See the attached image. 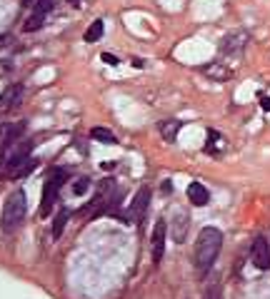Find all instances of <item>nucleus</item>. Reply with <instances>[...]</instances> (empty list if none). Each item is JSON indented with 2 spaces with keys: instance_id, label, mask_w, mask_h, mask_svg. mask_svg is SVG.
Instances as JSON below:
<instances>
[{
  "instance_id": "f257e3e1",
  "label": "nucleus",
  "mask_w": 270,
  "mask_h": 299,
  "mask_svg": "<svg viewBox=\"0 0 270 299\" xmlns=\"http://www.w3.org/2000/svg\"><path fill=\"white\" fill-rule=\"evenodd\" d=\"M220 249H223V232L218 227H203L195 240V252H193V264L198 274H208L213 269Z\"/></svg>"
},
{
  "instance_id": "f03ea898",
  "label": "nucleus",
  "mask_w": 270,
  "mask_h": 299,
  "mask_svg": "<svg viewBox=\"0 0 270 299\" xmlns=\"http://www.w3.org/2000/svg\"><path fill=\"white\" fill-rule=\"evenodd\" d=\"M25 212H28L25 192L23 189L10 192L5 205H3V215H0V229H3L5 234H15L18 227L23 224V220H25Z\"/></svg>"
},
{
  "instance_id": "7ed1b4c3",
  "label": "nucleus",
  "mask_w": 270,
  "mask_h": 299,
  "mask_svg": "<svg viewBox=\"0 0 270 299\" xmlns=\"http://www.w3.org/2000/svg\"><path fill=\"white\" fill-rule=\"evenodd\" d=\"M65 180H68V169H63V167L53 169V172L48 175V180L43 185V205H40V217H48L50 212H53L55 197H58V192H60V187H63Z\"/></svg>"
},
{
  "instance_id": "20e7f679",
  "label": "nucleus",
  "mask_w": 270,
  "mask_h": 299,
  "mask_svg": "<svg viewBox=\"0 0 270 299\" xmlns=\"http://www.w3.org/2000/svg\"><path fill=\"white\" fill-rule=\"evenodd\" d=\"M148 207H150V187H140L138 195H135V200H133V205H130V212L123 217V222H125V224H133V222L143 224Z\"/></svg>"
},
{
  "instance_id": "39448f33",
  "label": "nucleus",
  "mask_w": 270,
  "mask_h": 299,
  "mask_svg": "<svg viewBox=\"0 0 270 299\" xmlns=\"http://www.w3.org/2000/svg\"><path fill=\"white\" fill-rule=\"evenodd\" d=\"M250 262L258 269H270V242L265 237H255L250 244Z\"/></svg>"
},
{
  "instance_id": "423d86ee",
  "label": "nucleus",
  "mask_w": 270,
  "mask_h": 299,
  "mask_svg": "<svg viewBox=\"0 0 270 299\" xmlns=\"http://www.w3.org/2000/svg\"><path fill=\"white\" fill-rule=\"evenodd\" d=\"M165 237H168V224H165L163 220H158L155 227H153V234H150V249H153V262L155 264L163 260V254H165Z\"/></svg>"
},
{
  "instance_id": "0eeeda50",
  "label": "nucleus",
  "mask_w": 270,
  "mask_h": 299,
  "mask_svg": "<svg viewBox=\"0 0 270 299\" xmlns=\"http://www.w3.org/2000/svg\"><path fill=\"white\" fill-rule=\"evenodd\" d=\"M30 150H33V142H28V140L15 142V147L10 150V155H8V160H5V165H8V175H13L25 160H30Z\"/></svg>"
},
{
  "instance_id": "6e6552de",
  "label": "nucleus",
  "mask_w": 270,
  "mask_h": 299,
  "mask_svg": "<svg viewBox=\"0 0 270 299\" xmlns=\"http://www.w3.org/2000/svg\"><path fill=\"white\" fill-rule=\"evenodd\" d=\"M245 42H248V33H243V30L230 33L228 37H223V42H220V53H225V55L240 53V50L245 48Z\"/></svg>"
},
{
  "instance_id": "1a4fd4ad",
  "label": "nucleus",
  "mask_w": 270,
  "mask_h": 299,
  "mask_svg": "<svg viewBox=\"0 0 270 299\" xmlns=\"http://www.w3.org/2000/svg\"><path fill=\"white\" fill-rule=\"evenodd\" d=\"M188 212H183V209H175V215H173V240L180 244L185 242V234H188Z\"/></svg>"
},
{
  "instance_id": "9d476101",
  "label": "nucleus",
  "mask_w": 270,
  "mask_h": 299,
  "mask_svg": "<svg viewBox=\"0 0 270 299\" xmlns=\"http://www.w3.org/2000/svg\"><path fill=\"white\" fill-rule=\"evenodd\" d=\"M188 200L195 207H205L208 202H210V192H208L205 185H200V182H190L188 185Z\"/></svg>"
},
{
  "instance_id": "9b49d317",
  "label": "nucleus",
  "mask_w": 270,
  "mask_h": 299,
  "mask_svg": "<svg viewBox=\"0 0 270 299\" xmlns=\"http://www.w3.org/2000/svg\"><path fill=\"white\" fill-rule=\"evenodd\" d=\"M180 127H183L180 120H165V122H160V135H163V140H165V142H175Z\"/></svg>"
},
{
  "instance_id": "f8f14e48",
  "label": "nucleus",
  "mask_w": 270,
  "mask_h": 299,
  "mask_svg": "<svg viewBox=\"0 0 270 299\" xmlns=\"http://www.w3.org/2000/svg\"><path fill=\"white\" fill-rule=\"evenodd\" d=\"M68 220H70V209H65V207H63V209L58 212L55 222H53V240H60V234H63V229H65Z\"/></svg>"
},
{
  "instance_id": "ddd939ff",
  "label": "nucleus",
  "mask_w": 270,
  "mask_h": 299,
  "mask_svg": "<svg viewBox=\"0 0 270 299\" xmlns=\"http://www.w3.org/2000/svg\"><path fill=\"white\" fill-rule=\"evenodd\" d=\"M90 137H93L95 142H103V145H115V142H118V137L108 130V127H93V130H90Z\"/></svg>"
},
{
  "instance_id": "4468645a",
  "label": "nucleus",
  "mask_w": 270,
  "mask_h": 299,
  "mask_svg": "<svg viewBox=\"0 0 270 299\" xmlns=\"http://www.w3.org/2000/svg\"><path fill=\"white\" fill-rule=\"evenodd\" d=\"M45 18L48 15H43V13H38V10H33V15L25 20V25H23V30L25 33H35V30H40V28H43L45 25Z\"/></svg>"
},
{
  "instance_id": "2eb2a0df",
  "label": "nucleus",
  "mask_w": 270,
  "mask_h": 299,
  "mask_svg": "<svg viewBox=\"0 0 270 299\" xmlns=\"http://www.w3.org/2000/svg\"><path fill=\"white\" fill-rule=\"evenodd\" d=\"M203 73H205L208 77H213V80H225L228 75H230V73H228V70L220 65V62H210V65H205Z\"/></svg>"
},
{
  "instance_id": "dca6fc26",
  "label": "nucleus",
  "mask_w": 270,
  "mask_h": 299,
  "mask_svg": "<svg viewBox=\"0 0 270 299\" xmlns=\"http://www.w3.org/2000/svg\"><path fill=\"white\" fill-rule=\"evenodd\" d=\"M20 97H23V88H20V85H18V88H10L8 93H5V97H3V108H18V105H20Z\"/></svg>"
},
{
  "instance_id": "f3484780",
  "label": "nucleus",
  "mask_w": 270,
  "mask_h": 299,
  "mask_svg": "<svg viewBox=\"0 0 270 299\" xmlns=\"http://www.w3.org/2000/svg\"><path fill=\"white\" fill-rule=\"evenodd\" d=\"M103 30H105V25H103V20H95V23H90V28L85 30V42H95L103 37Z\"/></svg>"
},
{
  "instance_id": "a211bd4d",
  "label": "nucleus",
  "mask_w": 270,
  "mask_h": 299,
  "mask_svg": "<svg viewBox=\"0 0 270 299\" xmlns=\"http://www.w3.org/2000/svg\"><path fill=\"white\" fill-rule=\"evenodd\" d=\"M23 130H25V122H18L15 127H10L8 135L3 137V145H5V147H10V145H13V142H15L20 135H23Z\"/></svg>"
},
{
  "instance_id": "6ab92c4d",
  "label": "nucleus",
  "mask_w": 270,
  "mask_h": 299,
  "mask_svg": "<svg viewBox=\"0 0 270 299\" xmlns=\"http://www.w3.org/2000/svg\"><path fill=\"white\" fill-rule=\"evenodd\" d=\"M35 167H38V160H33V157H30V160H25L23 165H20V167L15 169V172H13L10 177H28V175L33 172V169H35Z\"/></svg>"
},
{
  "instance_id": "aec40b11",
  "label": "nucleus",
  "mask_w": 270,
  "mask_h": 299,
  "mask_svg": "<svg viewBox=\"0 0 270 299\" xmlns=\"http://www.w3.org/2000/svg\"><path fill=\"white\" fill-rule=\"evenodd\" d=\"M88 189H90V180H88V177H78V180L73 182V195H78V197H83Z\"/></svg>"
},
{
  "instance_id": "412c9836",
  "label": "nucleus",
  "mask_w": 270,
  "mask_h": 299,
  "mask_svg": "<svg viewBox=\"0 0 270 299\" xmlns=\"http://www.w3.org/2000/svg\"><path fill=\"white\" fill-rule=\"evenodd\" d=\"M53 8H55V0H38V3H35V10L43 13V15H48Z\"/></svg>"
},
{
  "instance_id": "4be33fe9",
  "label": "nucleus",
  "mask_w": 270,
  "mask_h": 299,
  "mask_svg": "<svg viewBox=\"0 0 270 299\" xmlns=\"http://www.w3.org/2000/svg\"><path fill=\"white\" fill-rule=\"evenodd\" d=\"M100 60L105 62V65H110V68H118V65H120V60H118L115 55H110V53H103V55H100Z\"/></svg>"
},
{
  "instance_id": "5701e85b",
  "label": "nucleus",
  "mask_w": 270,
  "mask_h": 299,
  "mask_svg": "<svg viewBox=\"0 0 270 299\" xmlns=\"http://www.w3.org/2000/svg\"><path fill=\"white\" fill-rule=\"evenodd\" d=\"M215 137H218V135H215L213 130L208 132V145H205V152H208V155H213V142H215Z\"/></svg>"
},
{
  "instance_id": "b1692460",
  "label": "nucleus",
  "mask_w": 270,
  "mask_h": 299,
  "mask_svg": "<svg viewBox=\"0 0 270 299\" xmlns=\"http://www.w3.org/2000/svg\"><path fill=\"white\" fill-rule=\"evenodd\" d=\"M205 299H220V287L215 284V287H210L205 292Z\"/></svg>"
},
{
  "instance_id": "393cba45",
  "label": "nucleus",
  "mask_w": 270,
  "mask_h": 299,
  "mask_svg": "<svg viewBox=\"0 0 270 299\" xmlns=\"http://www.w3.org/2000/svg\"><path fill=\"white\" fill-rule=\"evenodd\" d=\"M260 108H263L265 112H270V97H268V95H260Z\"/></svg>"
},
{
  "instance_id": "a878e982",
  "label": "nucleus",
  "mask_w": 270,
  "mask_h": 299,
  "mask_svg": "<svg viewBox=\"0 0 270 299\" xmlns=\"http://www.w3.org/2000/svg\"><path fill=\"white\" fill-rule=\"evenodd\" d=\"M143 65H145V62L140 57H133V68H143Z\"/></svg>"
},
{
  "instance_id": "bb28decb",
  "label": "nucleus",
  "mask_w": 270,
  "mask_h": 299,
  "mask_svg": "<svg viewBox=\"0 0 270 299\" xmlns=\"http://www.w3.org/2000/svg\"><path fill=\"white\" fill-rule=\"evenodd\" d=\"M68 3H70L73 8H80V0H68Z\"/></svg>"
}]
</instances>
